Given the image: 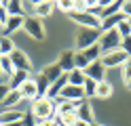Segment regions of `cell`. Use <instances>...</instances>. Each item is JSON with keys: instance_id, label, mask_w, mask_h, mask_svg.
<instances>
[{"instance_id": "cell-1", "label": "cell", "mask_w": 131, "mask_h": 126, "mask_svg": "<svg viewBox=\"0 0 131 126\" xmlns=\"http://www.w3.org/2000/svg\"><path fill=\"white\" fill-rule=\"evenodd\" d=\"M30 114L36 118V122H38V120H49V118H55V105H53L51 99L40 97V99H34V101H32Z\"/></svg>"}, {"instance_id": "cell-2", "label": "cell", "mask_w": 131, "mask_h": 126, "mask_svg": "<svg viewBox=\"0 0 131 126\" xmlns=\"http://www.w3.org/2000/svg\"><path fill=\"white\" fill-rule=\"evenodd\" d=\"M121 34L116 30H108V32H102V36H100V48H102V55L106 53H112V50H118L121 48Z\"/></svg>"}, {"instance_id": "cell-3", "label": "cell", "mask_w": 131, "mask_h": 126, "mask_svg": "<svg viewBox=\"0 0 131 126\" xmlns=\"http://www.w3.org/2000/svg\"><path fill=\"white\" fill-rule=\"evenodd\" d=\"M100 36H102V30H95V27H83L76 36V48L78 50H85L89 46H93L100 42Z\"/></svg>"}, {"instance_id": "cell-4", "label": "cell", "mask_w": 131, "mask_h": 126, "mask_svg": "<svg viewBox=\"0 0 131 126\" xmlns=\"http://www.w3.org/2000/svg\"><path fill=\"white\" fill-rule=\"evenodd\" d=\"M68 15H70L72 21L80 23L83 27H95V30H100V25H102V21L97 19L93 13H89V11H72V13H68Z\"/></svg>"}, {"instance_id": "cell-5", "label": "cell", "mask_w": 131, "mask_h": 126, "mask_svg": "<svg viewBox=\"0 0 131 126\" xmlns=\"http://www.w3.org/2000/svg\"><path fill=\"white\" fill-rule=\"evenodd\" d=\"M23 32H28V36L34 40H45V27L36 17H26L23 19Z\"/></svg>"}, {"instance_id": "cell-6", "label": "cell", "mask_w": 131, "mask_h": 126, "mask_svg": "<svg viewBox=\"0 0 131 126\" xmlns=\"http://www.w3.org/2000/svg\"><path fill=\"white\" fill-rule=\"evenodd\" d=\"M83 74H85V78L93 80V82H104V80H106V67H104V63H102V59H100V61L89 63L85 69H83Z\"/></svg>"}, {"instance_id": "cell-7", "label": "cell", "mask_w": 131, "mask_h": 126, "mask_svg": "<svg viewBox=\"0 0 131 126\" xmlns=\"http://www.w3.org/2000/svg\"><path fill=\"white\" fill-rule=\"evenodd\" d=\"M9 57H11V63H13V67H15V69H21V72H32V61H30V57L23 53V50L15 48Z\"/></svg>"}, {"instance_id": "cell-8", "label": "cell", "mask_w": 131, "mask_h": 126, "mask_svg": "<svg viewBox=\"0 0 131 126\" xmlns=\"http://www.w3.org/2000/svg\"><path fill=\"white\" fill-rule=\"evenodd\" d=\"M127 59H129V57L118 48V50H112V53L102 55V63H104V67H118V65L125 63Z\"/></svg>"}, {"instance_id": "cell-9", "label": "cell", "mask_w": 131, "mask_h": 126, "mask_svg": "<svg viewBox=\"0 0 131 126\" xmlns=\"http://www.w3.org/2000/svg\"><path fill=\"white\" fill-rule=\"evenodd\" d=\"M76 116H78L80 122H85V124H89V126L95 124V120H93V109H91V105H89L87 99L80 101V105H78V109H76Z\"/></svg>"}, {"instance_id": "cell-10", "label": "cell", "mask_w": 131, "mask_h": 126, "mask_svg": "<svg viewBox=\"0 0 131 126\" xmlns=\"http://www.w3.org/2000/svg\"><path fill=\"white\" fill-rule=\"evenodd\" d=\"M57 97H63L66 101H80V99H85L83 86H72V84H66Z\"/></svg>"}, {"instance_id": "cell-11", "label": "cell", "mask_w": 131, "mask_h": 126, "mask_svg": "<svg viewBox=\"0 0 131 126\" xmlns=\"http://www.w3.org/2000/svg\"><path fill=\"white\" fill-rule=\"evenodd\" d=\"M57 65H59V69L63 74H70L74 69V50H63L57 59Z\"/></svg>"}, {"instance_id": "cell-12", "label": "cell", "mask_w": 131, "mask_h": 126, "mask_svg": "<svg viewBox=\"0 0 131 126\" xmlns=\"http://www.w3.org/2000/svg\"><path fill=\"white\" fill-rule=\"evenodd\" d=\"M17 90H19V97L21 99H30V101L38 99V90H36V82L34 80H26Z\"/></svg>"}, {"instance_id": "cell-13", "label": "cell", "mask_w": 131, "mask_h": 126, "mask_svg": "<svg viewBox=\"0 0 131 126\" xmlns=\"http://www.w3.org/2000/svg\"><path fill=\"white\" fill-rule=\"evenodd\" d=\"M125 21V15H123L121 11L118 13H114L110 17H106V19H102V25H100V30L102 32H108V30H116L118 27V23Z\"/></svg>"}, {"instance_id": "cell-14", "label": "cell", "mask_w": 131, "mask_h": 126, "mask_svg": "<svg viewBox=\"0 0 131 126\" xmlns=\"http://www.w3.org/2000/svg\"><path fill=\"white\" fill-rule=\"evenodd\" d=\"M121 11V2L118 0H106V4L102 6V11H100V15H97V19H106V17H110V15H114V13H118Z\"/></svg>"}, {"instance_id": "cell-15", "label": "cell", "mask_w": 131, "mask_h": 126, "mask_svg": "<svg viewBox=\"0 0 131 126\" xmlns=\"http://www.w3.org/2000/svg\"><path fill=\"white\" fill-rule=\"evenodd\" d=\"M23 118V111L21 109H6V111L0 114V124L6 126V124H13V122H17Z\"/></svg>"}, {"instance_id": "cell-16", "label": "cell", "mask_w": 131, "mask_h": 126, "mask_svg": "<svg viewBox=\"0 0 131 126\" xmlns=\"http://www.w3.org/2000/svg\"><path fill=\"white\" fill-rule=\"evenodd\" d=\"M26 80H30V72H21V69H15V74L11 76V82H9V88L11 90H17L19 86Z\"/></svg>"}, {"instance_id": "cell-17", "label": "cell", "mask_w": 131, "mask_h": 126, "mask_svg": "<svg viewBox=\"0 0 131 126\" xmlns=\"http://www.w3.org/2000/svg\"><path fill=\"white\" fill-rule=\"evenodd\" d=\"M23 19L26 17H9V21H6V25H4V36H9L11 32H17V30H21L23 27Z\"/></svg>"}, {"instance_id": "cell-18", "label": "cell", "mask_w": 131, "mask_h": 126, "mask_svg": "<svg viewBox=\"0 0 131 126\" xmlns=\"http://www.w3.org/2000/svg\"><path fill=\"white\" fill-rule=\"evenodd\" d=\"M112 92H114V88H112V84L110 82H97V88H95V97L97 99H108V97H112Z\"/></svg>"}, {"instance_id": "cell-19", "label": "cell", "mask_w": 131, "mask_h": 126, "mask_svg": "<svg viewBox=\"0 0 131 126\" xmlns=\"http://www.w3.org/2000/svg\"><path fill=\"white\" fill-rule=\"evenodd\" d=\"M53 2H45V0H40V2H34V8H36V19H40V17H49L53 11Z\"/></svg>"}, {"instance_id": "cell-20", "label": "cell", "mask_w": 131, "mask_h": 126, "mask_svg": "<svg viewBox=\"0 0 131 126\" xmlns=\"http://www.w3.org/2000/svg\"><path fill=\"white\" fill-rule=\"evenodd\" d=\"M42 74H45V78H47L49 82H55L63 72L59 69V65H57V61H55V63H51V65H47L45 69H42Z\"/></svg>"}, {"instance_id": "cell-21", "label": "cell", "mask_w": 131, "mask_h": 126, "mask_svg": "<svg viewBox=\"0 0 131 126\" xmlns=\"http://www.w3.org/2000/svg\"><path fill=\"white\" fill-rule=\"evenodd\" d=\"M34 82H36L38 99H40V97H47V90H49V84H51V82H49V80L45 78V74H42V72H40V74L36 76V78H34Z\"/></svg>"}, {"instance_id": "cell-22", "label": "cell", "mask_w": 131, "mask_h": 126, "mask_svg": "<svg viewBox=\"0 0 131 126\" xmlns=\"http://www.w3.org/2000/svg\"><path fill=\"white\" fill-rule=\"evenodd\" d=\"M80 53L87 57L89 63L100 61V59H102V48H100V44H93V46H89V48H85V50H80Z\"/></svg>"}, {"instance_id": "cell-23", "label": "cell", "mask_w": 131, "mask_h": 126, "mask_svg": "<svg viewBox=\"0 0 131 126\" xmlns=\"http://www.w3.org/2000/svg\"><path fill=\"white\" fill-rule=\"evenodd\" d=\"M85 80H87V78H85L83 69H76V67H74V69L68 74V84H72V86H83Z\"/></svg>"}, {"instance_id": "cell-24", "label": "cell", "mask_w": 131, "mask_h": 126, "mask_svg": "<svg viewBox=\"0 0 131 126\" xmlns=\"http://www.w3.org/2000/svg\"><path fill=\"white\" fill-rule=\"evenodd\" d=\"M15 50V44L9 36H0V57H9Z\"/></svg>"}, {"instance_id": "cell-25", "label": "cell", "mask_w": 131, "mask_h": 126, "mask_svg": "<svg viewBox=\"0 0 131 126\" xmlns=\"http://www.w3.org/2000/svg\"><path fill=\"white\" fill-rule=\"evenodd\" d=\"M19 101H21V97H19V90H9V95L4 97L2 105H4V107H13V105H17Z\"/></svg>"}, {"instance_id": "cell-26", "label": "cell", "mask_w": 131, "mask_h": 126, "mask_svg": "<svg viewBox=\"0 0 131 126\" xmlns=\"http://www.w3.org/2000/svg\"><path fill=\"white\" fill-rule=\"evenodd\" d=\"M95 88H97V82H93V80H85V84H83V95H85V99H91V97H95Z\"/></svg>"}, {"instance_id": "cell-27", "label": "cell", "mask_w": 131, "mask_h": 126, "mask_svg": "<svg viewBox=\"0 0 131 126\" xmlns=\"http://www.w3.org/2000/svg\"><path fill=\"white\" fill-rule=\"evenodd\" d=\"M0 69H2L4 74H9V76L15 74V67L11 63V57H0Z\"/></svg>"}, {"instance_id": "cell-28", "label": "cell", "mask_w": 131, "mask_h": 126, "mask_svg": "<svg viewBox=\"0 0 131 126\" xmlns=\"http://www.w3.org/2000/svg\"><path fill=\"white\" fill-rule=\"evenodd\" d=\"M87 65H89L87 57L80 53V50H76V53H74V67H76V69H85Z\"/></svg>"}, {"instance_id": "cell-29", "label": "cell", "mask_w": 131, "mask_h": 126, "mask_svg": "<svg viewBox=\"0 0 131 126\" xmlns=\"http://www.w3.org/2000/svg\"><path fill=\"white\" fill-rule=\"evenodd\" d=\"M116 32L121 34V38H127V36H131V25L127 23V19L123 21V23H118V27H116Z\"/></svg>"}, {"instance_id": "cell-30", "label": "cell", "mask_w": 131, "mask_h": 126, "mask_svg": "<svg viewBox=\"0 0 131 126\" xmlns=\"http://www.w3.org/2000/svg\"><path fill=\"white\" fill-rule=\"evenodd\" d=\"M55 6L57 8H61V11H66V13H72L74 11V0H61V2H55Z\"/></svg>"}, {"instance_id": "cell-31", "label": "cell", "mask_w": 131, "mask_h": 126, "mask_svg": "<svg viewBox=\"0 0 131 126\" xmlns=\"http://www.w3.org/2000/svg\"><path fill=\"white\" fill-rule=\"evenodd\" d=\"M121 50L131 59V36H127V38H123V40H121Z\"/></svg>"}, {"instance_id": "cell-32", "label": "cell", "mask_w": 131, "mask_h": 126, "mask_svg": "<svg viewBox=\"0 0 131 126\" xmlns=\"http://www.w3.org/2000/svg\"><path fill=\"white\" fill-rule=\"evenodd\" d=\"M121 67H123V80H125V82H127V80L131 78V59H127V61H125V63H123Z\"/></svg>"}, {"instance_id": "cell-33", "label": "cell", "mask_w": 131, "mask_h": 126, "mask_svg": "<svg viewBox=\"0 0 131 126\" xmlns=\"http://www.w3.org/2000/svg\"><path fill=\"white\" fill-rule=\"evenodd\" d=\"M6 21H9V13H6V8H4V2H0V25H6Z\"/></svg>"}, {"instance_id": "cell-34", "label": "cell", "mask_w": 131, "mask_h": 126, "mask_svg": "<svg viewBox=\"0 0 131 126\" xmlns=\"http://www.w3.org/2000/svg\"><path fill=\"white\" fill-rule=\"evenodd\" d=\"M121 13L125 15V19H129V17H131V0H127V2H121Z\"/></svg>"}, {"instance_id": "cell-35", "label": "cell", "mask_w": 131, "mask_h": 126, "mask_svg": "<svg viewBox=\"0 0 131 126\" xmlns=\"http://www.w3.org/2000/svg\"><path fill=\"white\" fill-rule=\"evenodd\" d=\"M9 84H0V103H2V101H4V97L6 95H9Z\"/></svg>"}, {"instance_id": "cell-36", "label": "cell", "mask_w": 131, "mask_h": 126, "mask_svg": "<svg viewBox=\"0 0 131 126\" xmlns=\"http://www.w3.org/2000/svg\"><path fill=\"white\" fill-rule=\"evenodd\" d=\"M76 126H89V124H85V122H80V120H78V122H76Z\"/></svg>"}, {"instance_id": "cell-37", "label": "cell", "mask_w": 131, "mask_h": 126, "mask_svg": "<svg viewBox=\"0 0 131 126\" xmlns=\"http://www.w3.org/2000/svg\"><path fill=\"white\" fill-rule=\"evenodd\" d=\"M127 86H129V88H131V78H129V80H127Z\"/></svg>"}, {"instance_id": "cell-38", "label": "cell", "mask_w": 131, "mask_h": 126, "mask_svg": "<svg viewBox=\"0 0 131 126\" xmlns=\"http://www.w3.org/2000/svg\"><path fill=\"white\" fill-rule=\"evenodd\" d=\"M127 23H129V25H131V17H129V19H127Z\"/></svg>"}, {"instance_id": "cell-39", "label": "cell", "mask_w": 131, "mask_h": 126, "mask_svg": "<svg viewBox=\"0 0 131 126\" xmlns=\"http://www.w3.org/2000/svg\"><path fill=\"white\" fill-rule=\"evenodd\" d=\"M91 126H102V124H91Z\"/></svg>"}, {"instance_id": "cell-40", "label": "cell", "mask_w": 131, "mask_h": 126, "mask_svg": "<svg viewBox=\"0 0 131 126\" xmlns=\"http://www.w3.org/2000/svg\"><path fill=\"white\" fill-rule=\"evenodd\" d=\"M0 126H2V124H0Z\"/></svg>"}]
</instances>
